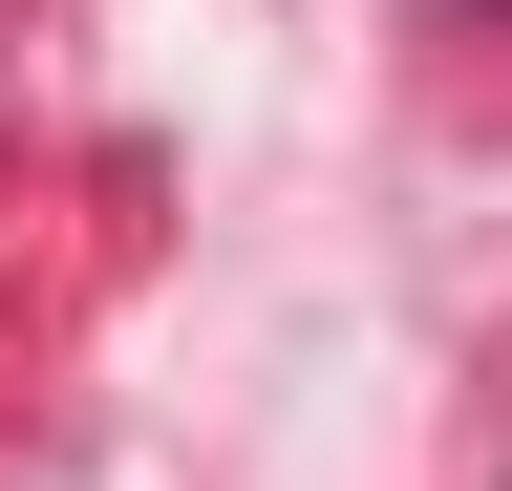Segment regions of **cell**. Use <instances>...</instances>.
<instances>
[]
</instances>
